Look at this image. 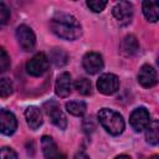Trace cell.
<instances>
[{
    "label": "cell",
    "instance_id": "6da1fadb",
    "mask_svg": "<svg viewBox=\"0 0 159 159\" xmlns=\"http://www.w3.org/2000/svg\"><path fill=\"white\" fill-rule=\"evenodd\" d=\"M51 31L61 39L76 40L82 34V27L77 19L68 14H58L50 21Z\"/></svg>",
    "mask_w": 159,
    "mask_h": 159
},
{
    "label": "cell",
    "instance_id": "7a4b0ae2",
    "mask_svg": "<svg viewBox=\"0 0 159 159\" xmlns=\"http://www.w3.org/2000/svg\"><path fill=\"white\" fill-rule=\"evenodd\" d=\"M101 125L112 135H119L124 130V119L123 117L109 108H103L97 114Z\"/></svg>",
    "mask_w": 159,
    "mask_h": 159
},
{
    "label": "cell",
    "instance_id": "3957f363",
    "mask_svg": "<svg viewBox=\"0 0 159 159\" xmlns=\"http://www.w3.org/2000/svg\"><path fill=\"white\" fill-rule=\"evenodd\" d=\"M48 66H50L48 57L43 52H40L26 62V71L29 75L34 77H39L42 76L48 70Z\"/></svg>",
    "mask_w": 159,
    "mask_h": 159
},
{
    "label": "cell",
    "instance_id": "277c9868",
    "mask_svg": "<svg viewBox=\"0 0 159 159\" xmlns=\"http://www.w3.org/2000/svg\"><path fill=\"white\" fill-rule=\"evenodd\" d=\"M43 108H45L47 116L50 117L51 122H52L56 127H58L60 129H65V128L67 127V119H66V116H65L63 112L61 111L58 103L51 101V102L45 103Z\"/></svg>",
    "mask_w": 159,
    "mask_h": 159
},
{
    "label": "cell",
    "instance_id": "5b68a950",
    "mask_svg": "<svg viewBox=\"0 0 159 159\" xmlns=\"http://www.w3.org/2000/svg\"><path fill=\"white\" fill-rule=\"evenodd\" d=\"M16 39H17L21 48L25 51H31L35 47V42H36L35 34L26 25H20L16 29Z\"/></svg>",
    "mask_w": 159,
    "mask_h": 159
},
{
    "label": "cell",
    "instance_id": "8992f818",
    "mask_svg": "<svg viewBox=\"0 0 159 159\" xmlns=\"http://www.w3.org/2000/svg\"><path fill=\"white\" fill-rule=\"evenodd\" d=\"M97 88L103 94H113L119 88V80L113 73H104L98 78Z\"/></svg>",
    "mask_w": 159,
    "mask_h": 159
},
{
    "label": "cell",
    "instance_id": "52a82bcc",
    "mask_svg": "<svg viewBox=\"0 0 159 159\" xmlns=\"http://www.w3.org/2000/svg\"><path fill=\"white\" fill-rule=\"evenodd\" d=\"M129 123L132 125V128L135 130V132H142L144 130L148 124L150 123L149 122V112L144 108V107H139V108H135L130 117H129Z\"/></svg>",
    "mask_w": 159,
    "mask_h": 159
},
{
    "label": "cell",
    "instance_id": "ba28073f",
    "mask_svg": "<svg viewBox=\"0 0 159 159\" xmlns=\"http://www.w3.org/2000/svg\"><path fill=\"white\" fill-rule=\"evenodd\" d=\"M112 12H113V16L122 25H125V24L130 22L133 12H134V9H133L132 2H129V1H119L118 4L114 5Z\"/></svg>",
    "mask_w": 159,
    "mask_h": 159
},
{
    "label": "cell",
    "instance_id": "9c48e42d",
    "mask_svg": "<svg viewBox=\"0 0 159 159\" xmlns=\"http://www.w3.org/2000/svg\"><path fill=\"white\" fill-rule=\"evenodd\" d=\"M82 65L87 73L94 75L103 68V60H102V56L97 52H87L83 56Z\"/></svg>",
    "mask_w": 159,
    "mask_h": 159
},
{
    "label": "cell",
    "instance_id": "30bf717a",
    "mask_svg": "<svg viewBox=\"0 0 159 159\" xmlns=\"http://www.w3.org/2000/svg\"><path fill=\"white\" fill-rule=\"evenodd\" d=\"M138 82L145 88H150L155 86L158 83L157 71L150 65H143L138 73Z\"/></svg>",
    "mask_w": 159,
    "mask_h": 159
},
{
    "label": "cell",
    "instance_id": "8fae6325",
    "mask_svg": "<svg viewBox=\"0 0 159 159\" xmlns=\"http://www.w3.org/2000/svg\"><path fill=\"white\" fill-rule=\"evenodd\" d=\"M41 148L45 159H65V155L57 148L55 140L51 137L43 135L41 139Z\"/></svg>",
    "mask_w": 159,
    "mask_h": 159
},
{
    "label": "cell",
    "instance_id": "7c38bea8",
    "mask_svg": "<svg viewBox=\"0 0 159 159\" xmlns=\"http://www.w3.org/2000/svg\"><path fill=\"white\" fill-rule=\"evenodd\" d=\"M72 91V81H71V76L68 72H62L55 83V92L58 97L65 98L67 96H70Z\"/></svg>",
    "mask_w": 159,
    "mask_h": 159
},
{
    "label": "cell",
    "instance_id": "4fadbf2b",
    "mask_svg": "<svg viewBox=\"0 0 159 159\" xmlns=\"http://www.w3.org/2000/svg\"><path fill=\"white\" fill-rule=\"evenodd\" d=\"M0 127H1V132L4 134H6V135L12 134L17 127V120H16L15 116L6 109H1L0 111Z\"/></svg>",
    "mask_w": 159,
    "mask_h": 159
},
{
    "label": "cell",
    "instance_id": "5bb4252c",
    "mask_svg": "<svg viewBox=\"0 0 159 159\" xmlns=\"http://www.w3.org/2000/svg\"><path fill=\"white\" fill-rule=\"evenodd\" d=\"M25 118H26L27 125L34 130L42 124V114L37 107H34V106L27 107L25 111Z\"/></svg>",
    "mask_w": 159,
    "mask_h": 159
},
{
    "label": "cell",
    "instance_id": "9a60e30c",
    "mask_svg": "<svg viewBox=\"0 0 159 159\" xmlns=\"http://www.w3.org/2000/svg\"><path fill=\"white\" fill-rule=\"evenodd\" d=\"M139 50V43L135 36L133 35H127L122 42H120V52L124 56H133L138 52Z\"/></svg>",
    "mask_w": 159,
    "mask_h": 159
},
{
    "label": "cell",
    "instance_id": "2e32d148",
    "mask_svg": "<svg viewBox=\"0 0 159 159\" xmlns=\"http://www.w3.org/2000/svg\"><path fill=\"white\" fill-rule=\"evenodd\" d=\"M143 14L148 21L155 22L159 20V1L145 0L143 1Z\"/></svg>",
    "mask_w": 159,
    "mask_h": 159
},
{
    "label": "cell",
    "instance_id": "e0dca14e",
    "mask_svg": "<svg viewBox=\"0 0 159 159\" xmlns=\"http://www.w3.org/2000/svg\"><path fill=\"white\" fill-rule=\"evenodd\" d=\"M145 140L152 145L159 144V120H152L145 128Z\"/></svg>",
    "mask_w": 159,
    "mask_h": 159
},
{
    "label": "cell",
    "instance_id": "ac0fdd59",
    "mask_svg": "<svg viewBox=\"0 0 159 159\" xmlns=\"http://www.w3.org/2000/svg\"><path fill=\"white\" fill-rule=\"evenodd\" d=\"M66 109L72 116L81 117V116L84 114V112L87 109V106H86V103L83 101H71V102L66 103Z\"/></svg>",
    "mask_w": 159,
    "mask_h": 159
},
{
    "label": "cell",
    "instance_id": "d6986e66",
    "mask_svg": "<svg viewBox=\"0 0 159 159\" xmlns=\"http://www.w3.org/2000/svg\"><path fill=\"white\" fill-rule=\"evenodd\" d=\"M50 60L57 66V67H62L67 63V53L62 50V48H53L50 53Z\"/></svg>",
    "mask_w": 159,
    "mask_h": 159
},
{
    "label": "cell",
    "instance_id": "ffe728a7",
    "mask_svg": "<svg viewBox=\"0 0 159 159\" xmlns=\"http://www.w3.org/2000/svg\"><path fill=\"white\" fill-rule=\"evenodd\" d=\"M75 87L83 96H88L92 92V83L87 78H80V80H77L75 82Z\"/></svg>",
    "mask_w": 159,
    "mask_h": 159
},
{
    "label": "cell",
    "instance_id": "44dd1931",
    "mask_svg": "<svg viewBox=\"0 0 159 159\" xmlns=\"http://www.w3.org/2000/svg\"><path fill=\"white\" fill-rule=\"evenodd\" d=\"M12 93V84L10 82V80L7 78H1L0 80V94L2 98L10 96Z\"/></svg>",
    "mask_w": 159,
    "mask_h": 159
},
{
    "label": "cell",
    "instance_id": "7402d4cb",
    "mask_svg": "<svg viewBox=\"0 0 159 159\" xmlns=\"http://www.w3.org/2000/svg\"><path fill=\"white\" fill-rule=\"evenodd\" d=\"M87 6L93 12H101L107 6V1H103V0H89V1H87Z\"/></svg>",
    "mask_w": 159,
    "mask_h": 159
},
{
    "label": "cell",
    "instance_id": "603a6c76",
    "mask_svg": "<svg viewBox=\"0 0 159 159\" xmlns=\"http://www.w3.org/2000/svg\"><path fill=\"white\" fill-rule=\"evenodd\" d=\"M9 67H10V57L6 53L5 48L1 47L0 48V71L1 72H5Z\"/></svg>",
    "mask_w": 159,
    "mask_h": 159
},
{
    "label": "cell",
    "instance_id": "cb8c5ba5",
    "mask_svg": "<svg viewBox=\"0 0 159 159\" xmlns=\"http://www.w3.org/2000/svg\"><path fill=\"white\" fill-rule=\"evenodd\" d=\"M9 17H10L9 9L5 6L4 2H0V24L1 25H5L7 22V20H9Z\"/></svg>",
    "mask_w": 159,
    "mask_h": 159
},
{
    "label": "cell",
    "instance_id": "d4e9b609",
    "mask_svg": "<svg viewBox=\"0 0 159 159\" xmlns=\"http://www.w3.org/2000/svg\"><path fill=\"white\" fill-rule=\"evenodd\" d=\"M1 159H17V155L11 148L4 147L1 149Z\"/></svg>",
    "mask_w": 159,
    "mask_h": 159
},
{
    "label": "cell",
    "instance_id": "484cf974",
    "mask_svg": "<svg viewBox=\"0 0 159 159\" xmlns=\"http://www.w3.org/2000/svg\"><path fill=\"white\" fill-rule=\"evenodd\" d=\"M73 159H89V158H88V155H87L86 153L80 152V153H77V154L75 155V158H73Z\"/></svg>",
    "mask_w": 159,
    "mask_h": 159
},
{
    "label": "cell",
    "instance_id": "4316f807",
    "mask_svg": "<svg viewBox=\"0 0 159 159\" xmlns=\"http://www.w3.org/2000/svg\"><path fill=\"white\" fill-rule=\"evenodd\" d=\"M114 159H130V157H128V155H118L117 158H114Z\"/></svg>",
    "mask_w": 159,
    "mask_h": 159
},
{
    "label": "cell",
    "instance_id": "83f0119b",
    "mask_svg": "<svg viewBox=\"0 0 159 159\" xmlns=\"http://www.w3.org/2000/svg\"><path fill=\"white\" fill-rule=\"evenodd\" d=\"M149 159H159V155H152Z\"/></svg>",
    "mask_w": 159,
    "mask_h": 159
},
{
    "label": "cell",
    "instance_id": "f1b7e54d",
    "mask_svg": "<svg viewBox=\"0 0 159 159\" xmlns=\"http://www.w3.org/2000/svg\"><path fill=\"white\" fill-rule=\"evenodd\" d=\"M157 62H158V66H159V56H158V61Z\"/></svg>",
    "mask_w": 159,
    "mask_h": 159
}]
</instances>
